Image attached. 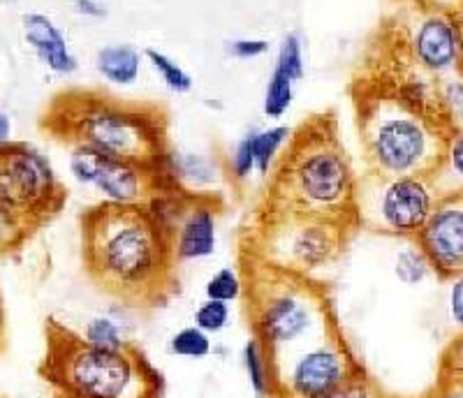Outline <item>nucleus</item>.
Masks as SVG:
<instances>
[{"instance_id": "f257e3e1", "label": "nucleus", "mask_w": 463, "mask_h": 398, "mask_svg": "<svg viewBox=\"0 0 463 398\" xmlns=\"http://www.w3.org/2000/svg\"><path fill=\"white\" fill-rule=\"evenodd\" d=\"M86 276L107 297L135 310L160 308L176 292L169 234L146 206L95 204L81 213Z\"/></svg>"}, {"instance_id": "f03ea898", "label": "nucleus", "mask_w": 463, "mask_h": 398, "mask_svg": "<svg viewBox=\"0 0 463 398\" xmlns=\"http://www.w3.org/2000/svg\"><path fill=\"white\" fill-rule=\"evenodd\" d=\"M357 178L359 174L338 135L336 116L322 111L292 130L274 172L269 174L258 211L320 215L357 225Z\"/></svg>"}, {"instance_id": "7ed1b4c3", "label": "nucleus", "mask_w": 463, "mask_h": 398, "mask_svg": "<svg viewBox=\"0 0 463 398\" xmlns=\"http://www.w3.org/2000/svg\"><path fill=\"white\" fill-rule=\"evenodd\" d=\"M40 123L70 148L89 147L151 167H158L172 148L163 107L121 100L105 90L70 89L53 95Z\"/></svg>"}, {"instance_id": "20e7f679", "label": "nucleus", "mask_w": 463, "mask_h": 398, "mask_svg": "<svg viewBox=\"0 0 463 398\" xmlns=\"http://www.w3.org/2000/svg\"><path fill=\"white\" fill-rule=\"evenodd\" d=\"M243 301L250 336L271 362L341 329L332 294L320 278L283 271L241 251Z\"/></svg>"}, {"instance_id": "39448f33", "label": "nucleus", "mask_w": 463, "mask_h": 398, "mask_svg": "<svg viewBox=\"0 0 463 398\" xmlns=\"http://www.w3.org/2000/svg\"><path fill=\"white\" fill-rule=\"evenodd\" d=\"M354 109L366 172L433 176L440 167L449 132L442 123L369 81L354 86Z\"/></svg>"}, {"instance_id": "423d86ee", "label": "nucleus", "mask_w": 463, "mask_h": 398, "mask_svg": "<svg viewBox=\"0 0 463 398\" xmlns=\"http://www.w3.org/2000/svg\"><path fill=\"white\" fill-rule=\"evenodd\" d=\"M43 377L58 398H160L163 375L137 346L100 350L61 322L47 320Z\"/></svg>"}, {"instance_id": "0eeeda50", "label": "nucleus", "mask_w": 463, "mask_h": 398, "mask_svg": "<svg viewBox=\"0 0 463 398\" xmlns=\"http://www.w3.org/2000/svg\"><path fill=\"white\" fill-rule=\"evenodd\" d=\"M357 230L354 223L336 218L258 211L243 232L241 251L283 271L320 278L341 260Z\"/></svg>"}, {"instance_id": "6e6552de", "label": "nucleus", "mask_w": 463, "mask_h": 398, "mask_svg": "<svg viewBox=\"0 0 463 398\" xmlns=\"http://www.w3.org/2000/svg\"><path fill=\"white\" fill-rule=\"evenodd\" d=\"M68 190L52 160L26 142L0 144V211L28 234L53 221L65 206Z\"/></svg>"}, {"instance_id": "1a4fd4ad", "label": "nucleus", "mask_w": 463, "mask_h": 398, "mask_svg": "<svg viewBox=\"0 0 463 398\" xmlns=\"http://www.w3.org/2000/svg\"><path fill=\"white\" fill-rule=\"evenodd\" d=\"M440 193L431 176H383L364 172L354 193V221L359 230L417 239Z\"/></svg>"}, {"instance_id": "9d476101", "label": "nucleus", "mask_w": 463, "mask_h": 398, "mask_svg": "<svg viewBox=\"0 0 463 398\" xmlns=\"http://www.w3.org/2000/svg\"><path fill=\"white\" fill-rule=\"evenodd\" d=\"M357 359L343 329L320 341L289 352L274 362V398H325L362 375Z\"/></svg>"}, {"instance_id": "9b49d317", "label": "nucleus", "mask_w": 463, "mask_h": 398, "mask_svg": "<svg viewBox=\"0 0 463 398\" xmlns=\"http://www.w3.org/2000/svg\"><path fill=\"white\" fill-rule=\"evenodd\" d=\"M403 53L431 77H442L463 65V37L449 12L421 10L405 24Z\"/></svg>"}, {"instance_id": "f8f14e48", "label": "nucleus", "mask_w": 463, "mask_h": 398, "mask_svg": "<svg viewBox=\"0 0 463 398\" xmlns=\"http://www.w3.org/2000/svg\"><path fill=\"white\" fill-rule=\"evenodd\" d=\"M415 242L427 255L433 273L440 278L463 273V193L438 197Z\"/></svg>"}, {"instance_id": "ddd939ff", "label": "nucleus", "mask_w": 463, "mask_h": 398, "mask_svg": "<svg viewBox=\"0 0 463 398\" xmlns=\"http://www.w3.org/2000/svg\"><path fill=\"white\" fill-rule=\"evenodd\" d=\"M90 188L100 194L102 204L146 206L160 190L169 185L160 167L100 153Z\"/></svg>"}, {"instance_id": "4468645a", "label": "nucleus", "mask_w": 463, "mask_h": 398, "mask_svg": "<svg viewBox=\"0 0 463 398\" xmlns=\"http://www.w3.org/2000/svg\"><path fill=\"white\" fill-rule=\"evenodd\" d=\"M218 197H188L169 242L176 262H200L216 252Z\"/></svg>"}, {"instance_id": "2eb2a0df", "label": "nucleus", "mask_w": 463, "mask_h": 398, "mask_svg": "<svg viewBox=\"0 0 463 398\" xmlns=\"http://www.w3.org/2000/svg\"><path fill=\"white\" fill-rule=\"evenodd\" d=\"M169 188H176L193 197H218V185L225 178L227 167L218 165L213 156L200 151L169 148L158 165Z\"/></svg>"}, {"instance_id": "dca6fc26", "label": "nucleus", "mask_w": 463, "mask_h": 398, "mask_svg": "<svg viewBox=\"0 0 463 398\" xmlns=\"http://www.w3.org/2000/svg\"><path fill=\"white\" fill-rule=\"evenodd\" d=\"M22 33L28 47L35 52L40 63L49 72L58 74V77H70L80 70V61L70 49L68 37L53 24L52 16L43 14V12H26L22 16Z\"/></svg>"}, {"instance_id": "f3484780", "label": "nucleus", "mask_w": 463, "mask_h": 398, "mask_svg": "<svg viewBox=\"0 0 463 398\" xmlns=\"http://www.w3.org/2000/svg\"><path fill=\"white\" fill-rule=\"evenodd\" d=\"M144 52L132 44H107L95 53V70L107 84L128 89L137 84L144 70Z\"/></svg>"}, {"instance_id": "a211bd4d", "label": "nucleus", "mask_w": 463, "mask_h": 398, "mask_svg": "<svg viewBox=\"0 0 463 398\" xmlns=\"http://www.w3.org/2000/svg\"><path fill=\"white\" fill-rule=\"evenodd\" d=\"M241 364L250 392L258 398H274V362L255 336L243 343Z\"/></svg>"}, {"instance_id": "6ab92c4d", "label": "nucleus", "mask_w": 463, "mask_h": 398, "mask_svg": "<svg viewBox=\"0 0 463 398\" xmlns=\"http://www.w3.org/2000/svg\"><path fill=\"white\" fill-rule=\"evenodd\" d=\"M440 194L463 193V130H449L440 167L431 176Z\"/></svg>"}, {"instance_id": "aec40b11", "label": "nucleus", "mask_w": 463, "mask_h": 398, "mask_svg": "<svg viewBox=\"0 0 463 398\" xmlns=\"http://www.w3.org/2000/svg\"><path fill=\"white\" fill-rule=\"evenodd\" d=\"M289 137H292V128L280 126V123L269 128H255V172L260 176L269 178V174L274 172Z\"/></svg>"}, {"instance_id": "412c9836", "label": "nucleus", "mask_w": 463, "mask_h": 398, "mask_svg": "<svg viewBox=\"0 0 463 398\" xmlns=\"http://www.w3.org/2000/svg\"><path fill=\"white\" fill-rule=\"evenodd\" d=\"M436 90L442 123L448 130H463V70L438 77Z\"/></svg>"}, {"instance_id": "4be33fe9", "label": "nucleus", "mask_w": 463, "mask_h": 398, "mask_svg": "<svg viewBox=\"0 0 463 398\" xmlns=\"http://www.w3.org/2000/svg\"><path fill=\"white\" fill-rule=\"evenodd\" d=\"M295 90L297 81L289 79L288 74L280 72V70H271V77H269L267 86H264V98H262V111L267 118L271 121H280L289 109H292V102H295Z\"/></svg>"}, {"instance_id": "5701e85b", "label": "nucleus", "mask_w": 463, "mask_h": 398, "mask_svg": "<svg viewBox=\"0 0 463 398\" xmlns=\"http://www.w3.org/2000/svg\"><path fill=\"white\" fill-rule=\"evenodd\" d=\"M144 61H146L148 65H151V70L160 77V81H163L165 86H167L172 93L176 95H185L193 90V77H190L188 70L184 68V65H179L176 61H174L172 56H167L165 52H160V49H144Z\"/></svg>"}, {"instance_id": "b1692460", "label": "nucleus", "mask_w": 463, "mask_h": 398, "mask_svg": "<svg viewBox=\"0 0 463 398\" xmlns=\"http://www.w3.org/2000/svg\"><path fill=\"white\" fill-rule=\"evenodd\" d=\"M433 273L431 264H429L427 255L417 246L412 239L411 243H405L394 257V276L399 278L403 285H421Z\"/></svg>"}, {"instance_id": "393cba45", "label": "nucleus", "mask_w": 463, "mask_h": 398, "mask_svg": "<svg viewBox=\"0 0 463 398\" xmlns=\"http://www.w3.org/2000/svg\"><path fill=\"white\" fill-rule=\"evenodd\" d=\"M169 352L181 359H206L213 352V343H211V336L204 334L200 327L190 325L169 338Z\"/></svg>"}, {"instance_id": "a878e982", "label": "nucleus", "mask_w": 463, "mask_h": 398, "mask_svg": "<svg viewBox=\"0 0 463 398\" xmlns=\"http://www.w3.org/2000/svg\"><path fill=\"white\" fill-rule=\"evenodd\" d=\"M276 70L288 74L289 79H295L299 84L306 77V56H304V40L299 33H288L283 35L279 44V53H276Z\"/></svg>"}, {"instance_id": "bb28decb", "label": "nucleus", "mask_w": 463, "mask_h": 398, "mask_svg": "<svg viewBox=\"0 0 463 398\" xmlns=\"http://www.w3.org/2000/svg\"><path fill=\"white\" fill-rule=\"evenodd\" d=\"M206 298L222 301V304H234L243 298V276L239 269H218L204 285Z\"/></svg>"}, {"instance_id": "cd10ccee", "label": "nucleus", "mask_w": 463, "mask_h": 398, "mask_svg": "<svg viewBox=\"0 0 463 398\" xmlns=\"http://www.w3.org/2000/svg\"><path fill=\"white\" fill-rule=\"evenodd\" d=\"M255 172V128L248 130L234 147L230 156V163H227V176L234 181V184H243L248 178L253 176Z\"/></svg>"}, {"instance_id": "c85d7f7f", "label": "nucleus", "mask_w": 463, "mask_h": 398, "mask_svg": "<svg viewBox=\"0 0 463 398\" xmlns=\"http://www.w3.org/2000/svg\"><path fill=\"white\" fill-rule=\"evenodd\" d=\"M232 320L230 304H222V301H213V298H204L195 310V327H200L204 334L213 336L221 334Z\"/></svg>"}, {"instance_id": "c756f323", "label": "nucleus", "mask_w": 463, "mask_h": 398, "mask_svg": "<svg viewBox=\"0 0 463 398\" xmlns=\"http://www.w3.org/2000/svg\"><path fill=\"white\" fill-rule=\"evenodd\" d=\"M33 234H28L16 221H12L10 215L0 211V260L3 257H12L22 251L24 243H28Z\"/></svg>"}, {"instance_id": "7c9ffc66", "label": "nucleus", "mask_w": 463, "mask_h": 398, "mask_svg": "<svg viewBox=\"0 0 463 398\" xmlns=\"http://www.w3.org/2000/svg\"><path fill=\"white\" fill-rule=\"evenodd\" d=\"M440 380H457L463 383V331L454 336L445 347L440 359Z\"/></svg>"}, {"instance_id": "2f4dec72", "label": "nucleus", "mask_w": 463, "mask_h": 398, "mask_svg": "<svg viewBox=\"0 0 463 398\" xmlns=\"http://www.w3.org/2000/svg\"><path fill=\"white\" fill-rule=\"evenodd\" d=\"M325 398H390V396H387V393H384L383 389L371 380L369 373H362V375H357L354 380L345 383L341 389H336V392L329 393V396Z\"/></svg>"}, {"instance_id": "473e14b6", "label": "nucleus", "mask_w": 463, "mask_h": 398, "mask_svg": "<svg viewBox=\"0 0 463 398\" xmlns=\"http://www.w3.org/2000/svg\"><path fill=\"white\" fill-rule=\"evenodd\" d=\"M225 52L227 56L237 58V61H253L269 52V43L262 37H237L225 44Z\"/></svg>"}, {"instance_id": "72a5a7b5", "label": "nucleus", "mask_w": 463, "mask_h": 398, "mask_svg": "<svg viewBox=\"0 0 463 398\" xmlns=\"http://www.w3.org/2000/svg\"><path fill=\"white\" fill-rule=\"evenodd\" d=\"M449 294H448V310L449 320L454 322V327H458V331H463V273L449 278Z\"/></svg>"}, {"instance_id": "f704fd0d", "label": "nucleus", "mask_w": 463, "mask_h": 398, "mask_svg": "<svg viewBox=\"0 0 463 398\" xmlns=\"http://www.w3.org/2000/svg\"><path fill=\"white\" fill-rule=\"evenodd\" d=\"M427 398H463V383L457 380H440L438 377V384Z\"/></svg>"}, {"instance_id": "c9c22d12", "label": "nucleus", "mask_w": 463, "mask_h": 398, "mask_svg": "<svg viewBox=\"0 0 463 398\" xmlns=\"http://www.w3.org/2000/svg\"><path fill=\"white\" fill-rule=\"evenodd\" d=\"M74 10H77V14L86 16V19H105L107 16V7L100 0H77Z\"/></svg>"}, {"instance_id": "e433bc0d", "label": "nucleus", "mask_w": 463, "mask_h": 398, "mask_svg": "<svg viewBox=\"0 0 463 398\" xmlns=\"http://www.w3.org/2000/svg\"><path fill=\"white\" fill-rule=\"evenodd\" d=\"M10 132H12L10 116L3 114V111H0V144H5V142H7V137H10Z\"/></svg>"}, {"instance_id": "4c0bfd02", "label": "nucleus", "mask_w": 463, "mask_h": 398, "mask_svg": "<svg viewBox=\"0 0 463 398\" xmlns=\"http://www.w3.org/2000/svg\"><path fill=\"white\" fill-rule=\"evenodd\" d=\"M449 14L454 16V22H457L458 31H461V37H463V0H461V3H458V5H457V10L449 12Z\"/></svg>"}, {"instance_id": "58836bf2", "label": "nucleus", "mask_w": 463, "mask_h": 398, "mask_svg": "<svg viewBox=\"0 0 463 398\" xmlns=\"http://www.w3.org/2000/svg\"><path fill=\"white\" fill-rule=\"evenodd\" d=\"M5 341V310H3V297H0V347Z\"/></svg>"}, {"instance_id": "ea45409f", "label": "nucleus", "mask_w": 463, "mask_h": 398, "mask_svg": "<svg viewBox=\"0 0 463 398\" xmlns=\"http://www.w3.org/2000/svg\"><path fill=\"white\" fill-rule=\"evenodd\" d=\"M7 3H14V0H7Z\"/></svg>"}, {"instance_id": "a19ab883", "label": "nucleus", "mask_w": 463, "mask_h": 398, "mask_svg": "<svg viewBox=\"0 0 463 398\" xmlns=\"http://www.w3.org/2000/svg\"><path fill=\"white\" fill-rule=\"evenodd\" d=\"M74 3H77V0H72V5H74Z\"/></svg>"}]
</instances>
